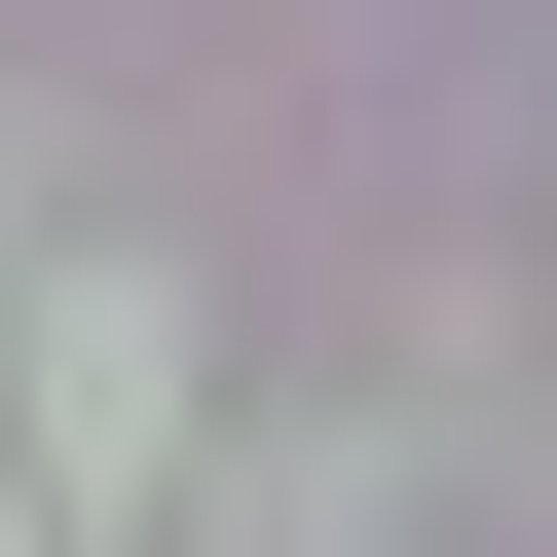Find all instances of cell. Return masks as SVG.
Segmentation results:
<instances>
[{"label": "cell", "instance_id": "cell-1", "mask_svg": "<svg viewBox=\"0 0 557 557\" xmlns=\"http://www.w3.org/2000/svg\"><path fill=\"white\" fill-rule=\"evenodd\" d=\"M38 372H75V409H38L75 483H149V446H186V298H149V260H75V335H38Z\"/></svg>", "mask_w": 557, "mask_h": 557}]
</instances>
